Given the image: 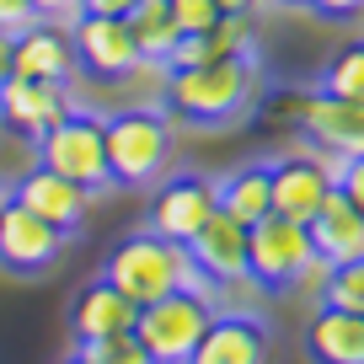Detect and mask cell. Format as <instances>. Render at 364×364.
<instances>
[{"instance_id":"6","label":"cell","mask_w":364,"mask_h":364,"mask_svg":"<svg viewBox=\"0 0 364 364\" xmlns=\"http://www.w3.org/2000/svg\"><path fill=\"white\" fill-rule=\"evenodd\" d=\"M33 150H38V166L80 182V188H91V193H97V188H113V177H107V139H102V118L97 113L70 107Z\"/></svg>"},{"instance_id":"27","label":"cell","mask_w":364,"mask_h":364,"mask_svg":"<svg viewBox=\"0 0 364 364\" xmlns=\"http://www.w3.org/2000/svg\"><path fill=\"white\" fill-rule=\"evenodd\" d=\"M338 193H343V198H348V204H353V209L364 215V156H348V161H343Z\"/></svg>"},{"instance_id":"10","label":"cell","mask_w":364,"mask_h":364,"mask_svg":"<svg viewBox=\"0 0 364 364\" xmlns=\"http://www.w3.org/2000/svg\"><path fill=\"white\" fill-rule=\"evenodd\" d=\"M70 230H59L54 220H38L33 209H22L16 198H6L0 209V268L11 273H48L65 252Z\"/></svg>"},{"instance_id":"31","label":"cell","mask_w":364,"mask_h":364,"mask_svg":"<svg viewBox=\"0 0 364 364\" xmlns=\"http://www.w3.org/2000/svg\"><path fill=\"white\" fill-rule=\"evenodd\" d=\"M139 0H86V11H102V16H129Z\"/></svg>"},{"instance_id":"25","label":"cell","mask_w":364,"mask_h":364,"mask_svg":"<svg viewBox=\"0 0 364 364\" xmlns=\"http://www.w3.org/2000/svg\"><path fill=\"white\" fill-rule=\"evenodd\" d=\"M80 359H91V364H150V353L134 332H113V338L80 343Z\"/></svg>"},{"instance_id":"12","label":"cell","mask_w":364,"mask_h":364,"mask_svg":"<svg viewBox=\"0 0 364 364\" xmlns=\"http://www.w3.org/2000/svg\"><path fill=\"white\" fill-rule=\"evenodd\" d=\"M11 198L22 209H33L38 220H54L70 236L80 230V220H86V209H91V188H80V182L59 177V171H48V166H27L22 177H16Z\"/></svg>"},{"instance_id":"4","label":"cell","mask_w":364,"mask_h":364,"mask_svg":"<svg viewBox=\"0 0 364 364\" xmlns=\"http://www.w3.org/2000/svg\"><path fill=\"white\" fill-rule=\"evenodd\" d=\"M209 321H215V295H198V289H171V295L139 306L134 338L145 343L150 364H188Z\"/></svg>"},{"instance_id":"9","label":"cell","mask_w":364,"mask_h":364,"mask_svg":"<svg viewBox=\"0 0 364 364\" xmlns=\"http://www.w3.org/2000/svg\"><path fill=\"white\" fill-rule=\"evenodd\" d=\"M70 107L75 102H70L65 80H33V75H6L0 80V129H11L27 145H38Z\"/></svg>"},{"instance_id":"19","label":"cell","mask_w":364,"mask_h":364,"mask_svg":"<svg viewBox=\"0 0 364 364\" xmlns=\"http://www.w3.org/2000/svg\"><path fill=\"white\" fill-rule=\"evenodd\" d=\"M306 353L311 364H364V311H343L321 300V311L306 327Z\"/></svg>"},{"instance_id":"22","label":"cell","mask_w":364,"mask_h":364,"mask_svg":"<svg viewBox=\"0 0 364 364\" xmlns=\"http://www.w3.org/2000/svg\"><path fill=\"white\" fill-rule=\"evenodd\" d=\"M321 91H332V97H348V102H364V38H353V43H343L338 54L321 65Z\"/></svg>"},{"instance_id":"15","label":"cell","mask_w":364,"mask_h":364,"mask_svg":"<svg viewBox=\"0 0 364 364\" xmlns=\"http://www.w3.org/2000/svg\"><path fill=\"white\" fill-rule=\"evenodd\" d=\"M273 171V215H289V220H311L321 209V198L332 193V177L321 171V161L306 150H289V156L268 161Z\"/></svg>"},{"instance_id":"14","label":"cell","mask_w":364,"mask_h":364,"mask_svg":"<svg viewBox=\"0 0 364 364\" xmlns=\"http://www.w3.org/2000/svg\"><path fill=\"white\" fill-rule=\"evenodd\" d=\"M188 364H268V327L247 311H215Z\"/></svg>"},{"instance_id":"34","label":"cell","mask_w":364,"mask_h":364,"mask_svg":"<svg viewBox=\"0 0 364 364\" xmlns=\"http://www.w3.org/2000/svg\"><path fill=\"white\" fill-rule=\"evenodd\" d=\"M65 364H91V359H80V353H75V359H65Z\"/></svg>"},{"instance_id":"20","label":"cell","mask_w":364,"mask_h":364,"mask_svg":"<svg viewBox=\"0 0 364 364\" xmlns=\"http://www.w3.org/2000/svg\"><path fill=\"white\" fill-rule=\"evenodd\" d=\"M215 204L225 209L230 220H241V225H257L262 215H273V171H268V161L236 166L230 177H220L215 182Z\"/></svg>"},{"instance_id":"13","label":"cell","mask_w":364,"mask_h":364,"mask_svg":"<svg viewBox=\"0 0 364 364\" xmlns=\"http://www.w3.org/2000/svg\"><path fill=\"white\" fill-rule=\"evenodd\" d=\"M215 182L204 177H171L166 188H156V198H150V230L166 241H193V230L204 225L209 215H215Z\"/></svg>"},{"instance_id":"18","label":"cell","mask_w":364,"mask_h":364,"mask_svg":"<svg viewBox=\"0 0 364 364\" xmlns=\"http://www.w3.org/2000/svg\"><path fill=\"white\" fill-rule=\"evenodd\" d=\"M134 316H139L134 300H129L118 284L97 279V284H86V289L75 295V306H70V332H75L80 343L113 338V332H134Z\"/></svg>"},{"instance_id":"24","label":"cell","mask_w":364,"mask_h":364,"mask_svg":"<svg viewBox=\"0 0 364 364\" xmlns=\"http://www.w3.org/2000/svg\"><path fill=\"white\" fill-rule=\"evenodd\" d=\"M321 300H327V306H343V311H364V257L327 268V279H321Z\"/></svg>"},{"instance_id":"36","label":"cell","mask_w":364,"mask_h":364,"mask_svg":"<svg viewBox=\"0 0 364 364\" xmlns=\"http://www.w3.org/2000/svg\"><path fill=\"white\" fill-rule=\"evenodd\" d=\"M284 6H306V0H284Z\"/></svg>"},{"instance_id":"23","label":"cell","mask_w":364,"mask_h":364,"mask_svg":"<svg viewBox=\"0 0 364 364\" xmlns=\"http://www.w3.org/2000/svg\"><path fill=\"white\" fill-rule=\"evenodd\" d=\"M204 38H209L215 59H257V22H252V11H220V22Z\"/></svg>"},{"instance_id":"17","label":"cell","mask_w":364,"mask_h":364,"mask_svg":"<svg viewBox=\"0 0 364 364\" xmlns=\"http://www.w3.org/2000/svg\"><path fill=\"white\" fill-rule=\"evenodd\" d=\"M306 225H311V247H316L321 262H332V268H338V262L364 257V215L338 193V188L321 198V209L306 220Z\"/></svg>"},{"instance_id":"30","label":"cell","mask_w":364,"mask_h":364,"mask_svg":"<svg viewBox=\"0 0 364 364\" xmlns=\"http://www.w3.org/2000/svg\"><path fill=\"white\" fill-rule=\"evenodd\" d=\"M306 6H316L321 16H359L364 0H306Z\"/></svg>"},{"instance_id":"11","label":"cell","mask_w":364,"mask_h":364,"mask_svg":"<svg viewBox=\"0 0 364 364\" xmlns=\"http://www.w3.org/2000/svg\"><path fill=\"white\" fill-rule=\"evenodd\" d=\"M188 257H193V268L204 273L215 289L247 284V225H241V220H230L225 209H215V215L193 230Z\"/></svg>"},{"instance_id":"21","label":"cell","mask_w":364,"mask_h":364,"mask_svg":"<svg viewBox=\"0 0 364 364\" xmlns=\"http://www.w3.org/2000/svg\"><path fill=\"white\" fill-rule=\"evenodd\" d=\"M129 33H134L145 65H166V54L177 48V38H182L177 16H171V0H139L134 11H129Z\"/></svg>"},{"instance_id":"2","label":"cell","mask_w":364,"mask_h":364,"mask_svg":"<svg viewBox=\"0 0 364 364\" xmlns=\"http://www.w3.org/2000/svg\"><path fill=\"white\" fill-rule=\"evenodd\" d=\"M257 59H209L193 70H166V102L188 124H225L257 102Z\"/></svg>"},{"instance_id":"29","label":"cell","mask_w":364,"mask_h":364,"mask_svg":"<svg viewBox=\"0 0 364 364\" xmlns=\"http://www.w3.org/2000/svg\"><path fill=\"white\" fill-rule=\"evenodd\" d=\"M33 11H38V22H59V27H70L80 11H86V0H33Z\"/></svg>"},{"instance_id":"28","label":"cell","mask_w":364,"mask_h":364,"mask_svg":"<svg viewBox=\"0 0 364 364\" xmlns=\"http://www.w3.org/2000/svg\"><path fill=\"white\" fill-rule=\"evenodd\" d=\"M33 22H38L33 0H0V33H6V38H16L22 27H33Z\"/></svg>"},{"instance_id":"35","label":"cell","mask_w":364,"mask_h":364,"mask_svg":"<svg viewBox=\"0 0 364 364\" xmlns=\"http://www.w3.org/2000/svg\"><path fill=\"white\" fill-rule=\"evenodd\" d=\"M6 198H11V193H6V188H0V209H6Z\"/></svg>"},{"instance_id":"16","label":"cell","mask_w":364,"mask_h":364,"mask_svg":"<svg viewBox=\"0 0 364 364\" xmlns=\"http://www.w3.org/2000/svg\"><path fill=\"white\" fill-rule=\"evenodd\" d=\"M11 75H33V80H65L75 75V43L70 27L59 22H33L11 38Z\"/></svg>"},{"instance_id":"7","label":"cell","mask_w":364,"mask_h":364,"mask_svg":"<svg viewBox=\"0 0 364 364\" xmlns=\"http://www.w3.org/2000/svg\"><path fill=\"white\" fill-rule=\"evenodd\" d=\"M289 118L306 134V145L332 150V156H364V102H348V97H332V91L311 86L300 97H289Z\"/></svg>"},{"instance_id":"8","label":"cell","mask_w":364,"mask_h":364,"mask_svg":"<svg viewBox=\"0 0 364 364\" xmlns=\"http://www.w3.org/2000/svg\"><path fill=\"white\" fill-rule=\"evenodd\" d=\"M70 43H75V65L91 70L97 80H124L134 75L145 59L129 33V16H102V11H80L70 22Z\"/></svg>"},{"instance_id":"1","label":"cell","mask_w":364,"mask_h":364,"mask_svg":"<svg viewBox=\"0 0 364 364\" xmlns=\"http://www.w3.org/2000/svg\"><path fill=\"white\" fill-rule=\"evenodd\" d=\"M102 279H107V284H118L134 306H150V300L171 295V289L215 295V284L193 268L188 247H182V241L156 236V230H139V236L118 241V247L107 252V273H102Z\"/></svg>"},{"instance_id":"33","label":"cell","mask_w":364,"mask_h":364,"mask_svg":"<svg viewBox=\"0 0 364 364\" xmlns=\"http://www.w3.org/2000/svg\"><path fill=\"white\" fill-rule=\"evenodd\" d=\"M6 75H11V38L0 33V80H6Z\"/></svg>"},{"instance_id":"26","label":"cell","mask_w":364,"mask_h":364,"mask_svg":"<svg viewBox=\"0 0 364 364\" xmlns=\"http://www.w3.org/2000/svg\"><path fill=\"white\" fill-rule=\"evenodd\" d=\"M171 16H177L182 33H209L220 22V6L215 0H171Z\"/></svg>"},{"instance_id":"3","label":"cell","mask_w":364,"mask_h":364,"mask_svg":"<svg viewBox=\"0 0 364 364\" xmlns=\"http://www.w3.org/2000/svg\"><path fill=\"white\" fill-rule=\"evenodd\" d=\"M102 139H107V177L124 188H145L166 171L171 161V124L156 107H124V113L102 118Z\"/></svg>"},{"instance_id":"5","label":"cell","mask_w":364,"mask_h":364,"mask_svg":"<svg viewBox=\"0 0 364 364\" xmlns=\"http://www.w3.org/2000/svg\"><path fill=\"white\" fill-rule=\"evenodd\" d=\"M316 262L311 247V225L289 215H262L257 225H247V279L262 289H289L306 279V268Z\"/></svg>"},{"instance_id":"32","label":"cell","mask_w":364,"mask_h":364,"mask_svg":"<svg viewBox=\"0 0 364 364\" xmlns=\"http://www.w3.org/2000/svg\"><path fill=\"white\" fill-rule=\"evenodd\" d=\"M215 6H220V11H252V16H257L268 0H215Z\"/></svg>"}]
</instances>
